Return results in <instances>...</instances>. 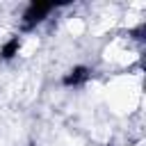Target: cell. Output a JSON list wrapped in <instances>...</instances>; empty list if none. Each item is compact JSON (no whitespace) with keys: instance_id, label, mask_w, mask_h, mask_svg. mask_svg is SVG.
Segmentation results:
<instances>
[{"instance_id":"obj_3","label":"cell","mask_w":146,"mask_h":146,"mask_svg":"<svg viewBox=\"0 0 146 146\" xmlns=\"http://www.w3.org/2000/svg\"><path fill=\"white\" fill-rule=\"evenodd\" d=\"M18 48H21V41H18V36H14V39H9L5 46H2V50H0V55H2V59H11L16 52H18Z\"/></svg>"},{"instance_id":"obj_1","label":"cell","mask_w":146,"mask_h":146,"mask_svg":"<svg viewBox=\"0 0 146 146\" xmlns=\"http://www.w3.org/2000/svg\"><path fill=\"white\" fill-rule=\"evenodd\" d=\"M52 7H55L52 2H36V0H34V2H30V7H27V9H25V14H23V18H25V27L30 30V27H32V25H36L39 21H43V18H46V14H48Z\"/></svg>"},{"instance_id":"obj_2","label":"cell","mask_w":146,"mask_h":146,"mask_svg":"<svg viewBox=\"0 0 146 146\" xmlns=\"http://www.w3.org/2000/svg\"><path fill=\"white\" fill-rule=\"evenodd\" d=\"M87 78H89V68H87V66H75L68 75H64L62 82H64L66 87H78V84H82Z\"/></svg>"}]
</instances>
